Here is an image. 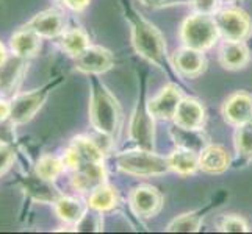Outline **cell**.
Here are the masks:
<instances>
[{
	"mask_svg": "<svg viewBox=\"0 0 252 234\" xmlns=\"http://www.w3.org/2000/svg\"><path fill=\"white\" fill-rule=\"evenodd\" d=\"M225 198V192H220L216 197H213L210 202L207 203V206L201 208V209H196V211H191L187 214H182L179 217L174 219L169 225H168V231L171 233H193L197 231L201 228V223L202 220L207 217L208 212H212L215 208H218L220 205H222Z\"/></svg>",
	"mask_w": 252,
	"mask_h": 234,
	"instance_id": "cell-13",
	"label": "cell"
},
{
	"mask_svg": "<svg viewBox=\"0 0 252 234\" xmlns=\"http://www.w3.org/2000/svg\"><path fill=\"white\" fill-rule=\"evenodd\" d=\"M6 63V50H5V46L0 42V67Z\"/></svg>",
	"mask_w": 252,
	"mask_h": 234,
	"instance_id": "cell-36",
	"label": "cell"
},
{
	"mask_svg": "<svg viewBox=\"0 0 252 234\" xmlns=\"http://www.w3.org/2000/svg\"><path fill=\"white\" fill-rule=\"evenodd\" d=\"M25 59L17 58L13 61H6L2 67L0 72V92H13V89L17 88V84L21 81V77L24 75L25 71Z\"/></svg>",
	"mask_w": 252,
	"mask_h": 234,
	"instance_id": "cell-26",
	"label": "cell"
},
{
	"mask_svg": "<svg viewBox=\"0 0 252 234\" xmlns=\"http://www.w3.org/2000/svg\"><path fill=\"white\" fill-rule=\"evenodd\" d=\"M62 158L66 169L75 170L85 162H102L103 150L97 142L90 139V137L79 136L74 137Z\"/></svg>",
	"mask_w": 252,
	"mask_h": 234,
	"instance_id": "cell-7",
	"label": "cell"
},
{
	"mask_svg": "<svg viewBox=\"0 0 252 234\" xmlns=\"http://www.w3.org/2000/svg\"><path fill=\"white\" fill-rule=\"evenodd\" d=\"M116 166L127 175L140 178L160 177L171 172L168 156H160L154 150H146L140 147L116 155Z\"/></svg>",
	"mask_w": 252,
	"mask_h": 234,
	"instance_id": "cell-4",
	"label": "cell"
},
{
	"mask_svg": "<svg viewBox=\"0 0 252 234\" xmlns=\"http://www.w3.org/2000/svg\"><path fill=\"white\" fill-rule=\"evenodd\" d=\"M14 162V150L10 145L6 144H0V175L13 166Z\"/></svg>",
	"mask_w": 252,
	"mask_h": 234,
	"instance_id": "cell-32",
	"label": "cell"
},
{
	"mask_svg": "<svg viewBox=\"0 0 252 234\" xmlns=\"http://www.w3.org/2000/svg\"><path fill=\"white\" fill-rule=\"evenodd\" d=\"M218 230L222 233H246L249 228L243 217H240L237 214H229V215H224L220 220Z\"/></svg>",
	"mask_w": 252,
	"mask_h": 234,
	"instance_id": "cell-30",
	"label": "cell"
},
{
	"mask_svg": "<svg viewBox=\"0 0 252 234\" xmlns=\"http://www.w3.org/2000/svg\"><path fill=\"white\" fill-rule=\"evenodd\" d=\"M184 99L182 95V88L177 83H169L168 86L155 95L154 99L149 100V111L154 116V119L158 120H171L174 119L177 106L180 100Z\"/></svg>",
	"mask_w": 252,
	"mask_h": 234,
	"instance_id": "cell-10",
	"label": "cell"
},
{
	"mask_svg": "<svg viewBox=\"0 0 252 234\" xmlns=\"http://www.w3.org/2000/svg\"><path fill=\"white\" fill-rule=\"evenodd\" d=\"M172 64L176 67L179 75L185 78H197L202 75L207 69V59L201 50L182 47L179 49L172 58Z\"/></svg>",
	"mask_w": 252,
	"mask_h": 234,
	"instance_id": "cell-15",
	"label": "cell"
},
{
	"mask_svg": "<svg viewBox=\"0 0 252 234\" xmlns=\"http://www.w3.org/2000/svg\"><path fill=\"white\" fill-rule=\"evenodd\" d=\"M118 205V195L116 190L111 186L100 184L99 187H95L93 192H90V198H88V208L93 211L97 212H107L111 211L113 208Z\"/></svg>",
	"mask_w": 252,
	"mask_h": 234,
	"instance_id": "cell-25",
	"label": "cell"
},
{
	"mask_svg": "<svg viewBox=\"0 0 252 234\" xmlns=\"http://www.w3.org/2000/svg\"><path fill=\"white\" fill-rule=\"evenodd\" d=\"M154 116L149 111L147 100V72L138 69V97L128 124V136L136 147L146 150L155 149V128Z\"/></svg>",
	"mask_w": 252,
	"mask_h": 234,
	"instance_id": "cell-3",
	"label": "cell"
},
{
	"mask_svg": "<svg viewBox=\"0 0 252 234\" xmlns=\"http://www.w3.org/2000/svg\"><path fill=\"white\" fill-rule=\"evenodd\" d=\"M55 212L60 219L67 225H77L86 214L85 205L75 197H64L62 195L58 200L54 203Z\"/></svg>",
	"mask_w": 252,
	"mask_h": 234,
	"instance_id": "cell-23",
	"label": "cell"
},
{
	"mask_svg": "<svg viewBox=\"0 0 252 234\" xmlns=\"http://www.w3.org/2000/svg\"><path fill=\"white\" fill-rule=\"evenodd\" d=\"M115 66L111 52L100 46H90L80 55L75 56V69L88 75H100Z\"/></svg>",
	"mask_w": 252,
	"mask_h": 234,
	"instance_id": "cell-9",
	"label": "cell"
},
{
	"mask_svg": "<svg viewBox=\"0 0 252 234\" xmlns=\"http://www.w3.org/2000/svg\"><path fill=\"white\" fill-rule=\"evenodd\" d=\"M27 190L34 200L42 203H55L62 197L58 189L52 184V181H47L38 175L27 181Z\"/></svg>",
	"mask_w": 252,
	"mask_h": 234,
	"instance_id": "cell-27",
	"label": "cell"
},
{
	"mask_svg": "<svg viewBox=\"0 0 252 234\" xmlns=\"http://www.w3.org/2000/svg\"><path fill=\"white\" fill-rule=\"evenodd\" d=\"M10 111H11V103L0 99V122L10 119Z\"/></svg>",
	"mask_w": 252,
	"mask_h": 234,
	"instance_id": "cell-35",
	"label": "cell"
},
{
	"mask_svg": "<svg viewBox=\"0 0 252 234\" xmlns=\"http://www.w3.org/2000/svg\"><path fill=\"white\" fill-rule=\"evenodd\" d=\"M249 50L245 41H224L220 49V63L229 71H238L249 63Z\"/></svg>",
	"mask_w": 252,
	"mask_h": 234,
	"instance_id": "cell-21",
	"label": "cell"
},
{
	"mask_svg": "<svg viewBox=\"0 0 252 234\" xmlns=\"http://www.w3.org/2000/svg\"><path fill=\"white\" fill-rule=\"evenodd\" d=\"M10 47L17 58H32L41 49V36L34 30H32L29 25H25V27L17 28L13 33L10 39Z\"/></svg>",
	"mask_w": 252,
	"mask_h": 234,
	"instance_id": "cell-18",
	"label": "cell"
},
{
	"mask_svg": "<svg viewBox=\"0 0 252 234\" xmlns=\"http://www.w3.org/2000/svg\"><path fill=\"white\" fill-rule=\"evenodd\" d=\"M91 78V99H90V122L93 128L108 139H115L119 133L123 111L107 86L99 80V75Z\"/></svg>",
	"mask_w": 252,
	"mask_h": 234,
	"instance_id": "cell-2",
	"label": "cell"
},
{
	"mask_svg": "<svg viewBox=\"0 0 252 234\" xmlns=\"http://www.w3.org/2000/svg\"><path fill=\"white\" fill-rule=\"evenodd\" d=\"M130 208L138 217H154L163 206V197L152 186H138L130 192Z\"/></svg>",
	"mask_w": 252,
	"mask_h": 234,
	"instance_id": "cell-11",
	"label": "cell"
},
{
	"mask_svg": "<svg viewBox=\"0 0 252 234\" xmlns=\"http://www.w3.org/2000/svg\"><path fill=\"white\" fill-rule=\"evenodd\" d=\"M205 108L199 100L184 97L180 100L176 114H174V124L184 128L199 130L205 124Z\"/></svg>",
	"mask_w": 252,
	"mask_h": 234,
	"instance_id": "cell-16",
	"label": "cell"
},
{
	"mask_svg": "<svg viewBox=\"0 0 252 234\" xmlns=\"http://www.w3.org/2000/svg\"><path fill=\"white\" fill-rule=\"evenodd\" d=\"M222 116L225 122L233 127L252 120V95L243 91L232 94L222 106Z\"/></svg>",
	"mask_w": 252,
	"mask_h": 234,
	"instance_id": "cell-14",
	"label": "cell"
},
{
	"mask_svg": "<svg viewBox=\"0 0 252 234\" xmlns=\"http://www.w3.org/2000/svg\"><path fill=\"white\" fill-rule=\"evenodd\" d=\"M230 167V155L227 149L221 145L208 144L205 149L199 153V170L212 175L224 173Z\"/></svg>",
	"mask_w": 252,
	"mask_h": 234,
	"instance_id": "cell-19",
	"label": "cell"
},
{
	"mask_svg": "<svg viewBox=\"0 0 252 234\" xmlns=\"http://www.w3.org/2000/svg\"><path fill=\"white\" fill-rule=\"evenodd\" d=\"M63 170H66L63 158H58L50 153L42 155L34 166V173L47 181H55L63 173Z\"/></svg>",
	"mask_w": 252,
	"mask_h": 234,
	"instance_id": "cell-28",
	"label": "cell"
},
{
	"mask_svg": "<svg viewBox=\"0 0 252 234\" xmlns=\"http://www.w3.org/2000/svg\"><path fill=\"white\" fill-rule=\"evenodd\" d=\"M218 38L220 31L213 14L194 13L187 17L180 27V39L185 47L204 52L212 49Z\"/></svg>",
	"mask_w": 252,
	"mask_h": 234,
	"instance_id": "cell-5",
	"label": "cell"
},
{
	"mask_svg": "<svg viewBox=\"0 0 252 234\" xmlns=\"http://www.w3.org/2000/svg\"><path fill=\"white\" fill-rule=\"evenodd\" d=\"M105 178H107V173H105V167H103V161L102 162H85L75 170H72L71 183L74 189H77L79 192L90 194L100 184H105Z\"/></svg>",
	"mask_w": 252,
	"mask_h": 234,
	"instance_id": "cell-12",
	"label": "cell"
},
{
	"mask_svg": "<svg viewBox=\"0 0 252 234\" xmlns=\"http://www.w3.org/2000/svg\"><path fill=\"white\" fill-rule=\"evenodd\" d=\"M229 2H233V0H229Z\"/></svg>",
	"mask_w": 252,
	"mask_h": 234,
	"instance_id": "cell-37",
	"label": "cell"
},
{
	"mask_svg": "<svg viewBox=\"0 0 252 234\" xmlns=\"http://www.w3.org/2000/svg\"><path fill=\"white\" fill-rule=\"evenodd\" d=\"M235 150L243 159H252V120L238 125L235 131Z\"/></svg>",
	"mask_w": 252,
	"mask_h": 234,
	"instance_id": "cell-29",
	"label": "cell"
},
{
	"mask_svg": "<svg viewBox=\"0 0 252 234\" xmlns=\"http://www.w3.org/2000/svg\"><path fill=\"white\" fill-rule=\"evenodd\" d=\"M221 0H189V5L194 8L196 13L202 14H215L220 10Z\"/></svg>",
	"mask_w": 252,
	"mask_h": 234,
	"instance_id": "cell-31",
	"label": "cell"
},
{
	"mask_svg": "<svg viewBox=\"0 0 252 234\" xmlns=\"http://www.w3.org/2000/svg\"><path fill=\"white\" fill-rule=\"evenodd\" d=\"M63 5L72 11H83L90 5L91 0H62Z\"/></svg>",
	"mask_w": 252,
	"mask_h": 234,
	"instance_id": "cell-34",
	"label": "cell"
},
{
	"mask_svg": "<svg viewBox=\"0 0 252 234\" xmlns=\"http://www.w3.org/2000/svg\"><path fill=\"white\" fill-rule=\"evenodd\" d=\"M141 2L151 8H166L172 5H185V3L189 5V0H141Z\"/></svg>",
	"mask_w": 252,
	"mask_h": 234,
	"instance_id": "cell-33",
	"label": "cell"
},
{
	"mask_svg": "<svg viewBox=\"0 0 252 234\" xmlns=\"http://www.w3.org/2000/svg\"><path fill=\"white\" fill-rule=\"evenodd\" d=\"M41 38H58L64 33V16L58 10H44L32 17L27 24Z\"/></svg>",
	"mask_w": 252,
	"mask_h": 234,
	"instance_id": "cell-17",
	"label": "cell"
},
{
	"mask_svg": "<svg viewBox=\"0 0 252 234\" xmlns=\"http://www.w3.org/2000/svg\"><path fill=\"white\" fill-rule=\"evenodd\" d=\"M121 6H123L126 21L130 25L132 46L136 53L144 61L163 71L171 81H179L180 75L177 74L174 64L169 63L166 55V42H164L161 31L152 22L147 21L128 0H121Z\"/></svg>",
	"mask_w": 252,
	"mask_h": 234,
	"instance_id": "cell-1",
	"label": "cell"
},
{
	"mask_svg": "<svg viewBox=\"0 0 252 234\" xmlns=\"http://www.w3.org/2000/svg\"><path fill=\"white\" fill-rule=\"evenodd\" d=\"M168 162L171 172H176L180 177H188L193 175L199 170V153L179 149L176 147L171 155H168Z\"/></svg>",
	"mask_w": 252,
	"mask_h": 234,
	"instance_id": "cell-22",
	"label": "cell"
},
{
	"mask_svg": "<svg viewBox=\"0 0 252 234\" xmlns=\"http://www.w3.org/2000/svg\"><path fill=\"white\" fill-rule=\"evenodd\" d=\"M169 134L172 137V142L179 149L191 150L196 153H201L205 147L210 144L208 136L202 131V128L193 130V128H184L174 124L169 128Z\"/></svg>",
	"mask_w": 252,
	"mask_h": 234,
	"instance_id": "cell-20",
	"label": "cell"
},
{
	"mask_svg": "<svg viewBox=\"0 0 252 234\" xmlns=\"http://www.w3.org/2000/svg\"><path fill=\"white\" fill-rule=\"evenodd\" d=\"M215 22L220 36L225 41H246L252 33L251 17L240 8H222L215 14Z\"/></svg>",
	"mask_w": 252,
	"mask_h": 234,
	"instance_id": "cell-6",
	"label": "cell"
},
{
	"mask_svg": "<svg viewBox=\"0 0 252 234\" xmlns=\"http://www.w3.org/2000/svg\"><path fill=\"white\" fill-rule=\"evenodd\" d=\"M50 86L44 89H36L32 92H24L16 95V97L10 102L11 103V111H10V120L14 125H22L27 124L36 116V112L44 105L47 100Z\"/></svg>",
	"mask_w": 252,
	"mask_h": 234,
	"instance_id": "cell-8",
	"label": "cell"
},
{
	"mask_svg": "<svg viewBox=\"0 0 252 234\" xmlns=\"http://www.w3.org/2000/svg\"><path fill=\"white\" fill-rule=\"evenodd\" d=\"M60 46H62V49L67 55L75 58L77 55H80L83 50H86L91 46V39H90V34L79 27V28L64 31L62 36H60Z\"/></svg>",
	"mask_w": 252,
	"mask_h": 234,
	"instance_id": "cell-24",
	"label": "cell"
}]
</instances>
